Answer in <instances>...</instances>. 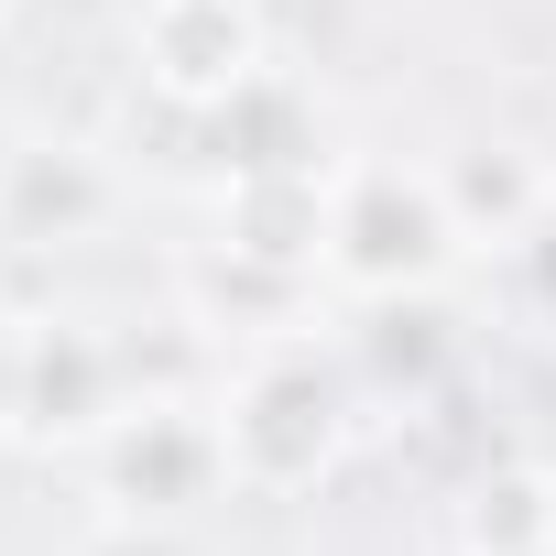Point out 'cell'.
Listing matches in <instances>:
<instances>
[{
    "mask_svg": "<svg viewBox=\"0 0 556 556\" xmlns=\"http://www.w3.org/2000/svg\"><path fill=\"white\" fill-rule=\"evenodd\" d=\"M197 121H207L229 186H251V175H317V99H306L285 66H251V77H240L218 110H197Z\"/></svg>",
    "mask_w": 556,
    "mask_h": 556,
    "instance_id": "7",
    "label": "cell"
},
{
    "mask_svg": "<svg viewBox=\"0 0 556 556\" xmlns=\"http://www.w3.org/2000/svg\"><path fill=\"white\" fill-rule=\"evenodd\" d=\"M0 437H12V317H0Z\"/></svg>",
    "mask_w": 556,
    "mask_h": 556,
    "instance_id": "11",
    "label": "cell"
},
{
    "mask_svg": "<svg viewBox=\"0 0 556 556\" xmlns=\"http://www.w3.org/2000/svg\"><path fill=\"white\" fill-rule=\"evenodd\" d=\"M437 186H447L469 251H513V240L545 218V197H556V175H545L523 142H458V153L437 164Z\"/></svg>",
    "mask_w": 556,
    "mask_h": 556,
    "instance_id": "8",
    "label": "cell"
},
{
    "mask_svg": "<svg viewBox=\"0 0 556 556\" xmlns=\"http://www.w3.org/2000/svg\"><path fill=\"white\" fill-rule=\"evenodd\" d=\"M545 556H556V469H545Z\"/></svg>",
    "mask_w": 556,
    "mask_h": 556,
    "instance_id": "12",
    "label": "cell"
},
{
    "mask_svg": "<svg viewBox=\"0 0 556 556\" xmlns=\"http://www.w3.org/2000/svg\"><path fill=\"white\" fill-rule=\"evenodd\" d=\"M458 545L469 556H545V469H502L458 491Z\"/></svg>",
    "mask_w": 556,
    "mask_h": 556,
    "instance_id": "9",
    "label": "cell"
},
{
    "mask_svg": "<svg viewBox=\"0 0 556 556\" xmlns=\"http://www.w3.org/2000/svg\"><path fill=\"white\" fill-rule=\"evenodd\" d=\"M142 393V350L99 317H12V437L23 447H99Z\"/></svg>",
    "mask_w": 556,
    "mask_h": 556,
    "instance_id": "4",
    "label": "cell"
},
{
    "mask_svg": "<svg viewBox=\"0 0 556 556\" xmlns=\"http://www.w3.org/2000/svg\"><path fill=\"white\" fill-rule=\"evenodd\" d=\"M88 491H99L110 523H142V534L218 513L240 491L229 437H218V393H131L121 426L88 447Z\"/></svg>",
    "mask_w": 556,
    "mask_h": 556,
    "instance_id": "1",
    "label": "cell"
},
{
    "mask_svg": "<svg viewBox=\"0 0 556 556\" xmlns=\"http://www.w3.org/2000/svg\"><path fill=\"white\" fill-rule=\"evenodd\" d=\"M131 55H142V88L175 99V110H218L251 66H273L251 0H142Z\"/></svg>",
    "mask_w": 556,
    "mask_h": 556,
    "instance_id": "6",
    "label": "cell"
},
{
    "mask_svg": "<svg viewBox=\"0 0 556 556\" xmlns=\"http://www.w3.org/2000/svg\"><path fill=\"white\" fill-rule=\"evenodd\" d=\"M218 437H229L240 491L295 502V491H317V480L350 458V382H339L317 350H285V339H273L262 361H240V371L218 382Z\"/></svg>",
    "mask_w": 556,
    "mask_h": 556,
    "instance_id": "2",
    "label": "cell"
},
{
    "mask_svg": "<svg viewBox=\"0 0 556 556\" xmlns=\"http://www.w3.org/2000/svg\"><path fill=\"white\" fill-rule=\"evenodd\" d=\"M0 262H12V251H0ZM0 317H12V273H0Z\"/></svg>",
    "mask_w": 556,
    "mask_h": 556,
    "instance_id": "13",
    "label": "cell"
},
{
    "mask_svg": "<svg viewBox=\"0 0 556 556\" xmlns=\"http://www.w3.org/2000/svg\"><path fill=\"white\" fill-rule=\"evenodd\" d=\"M0 153H12V121H0Z\"/></svg>",
    "mask_w": 556,
    "mask_h": 556,
    "instance_id": "14",
    "label": "cell"
},
{
    "mask_svg": "<svg viewBox=\"0 0 556 556\" xmlns=\"http://www.w3.org/2000/svg\"><path fill=\"white\" fill-rule=\"evenodd\" d=\"M458 207L437 186V164H350L328 175V240L317 262L339 273L350 295H437L447 273H458Z\"/></svg>",
    "mask_w": 556,
    "mask_h": 556,
    "instance_id": "3",
    "label": "cell"
},
{
    "mask_svg": "<svg viewBox=\"0 0 556 556\" xmlns=\"http://www.w3.org/2000/svg\"><path fill=\"white\" fill-rule=\"evenodd\" d=\"M131 207L121 164L77 131H12L0 153V251H77V240H110Z\"/></svg>",
    "mask_w": 556,
    "mask_h": 556,
    "instance_id": "5",
    "label": "cell"
},
{
    "mask_svg": "<svg viewBox=\"0 0 556 556\" xmlns=\"http://www.w3.org/2000/svg\"><path fill=\"white\" fill-rule=\"evenodd\" d=\"M502 262H513V273H523V285H534V306H545V317H556V197H545V218H534V229H523V240H513V251H502Z\"/></svg>",
    "mask_w": 556,
    "mask_h": 556,
    "instance_id": "10",
    "label": "cell"
}]
</instances>
